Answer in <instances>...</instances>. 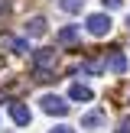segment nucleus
<instances>
[{
    "label": "nucleus",
    "mask_w": 130,
    "mask_h": 133,
    "mask_svg": "<svg viewBox=\"0 0 130 133\" xmlns=\"http://www.w3.org/2000/svg\"><path fill=\"white\" fill-rule=\"evenodd\" d=\"M32 58H36V71L49 81V75L55 71V65H58V52H55V49H39Z\"/></svg>",
    "instance_id": "1"
},
{
    "label": "nucleus",
    "mask_w": 130,
    "mask_h": 133,
    "mask_svg": "<svg viewBox=\"0 0 130 133\" xmlns=\"http://www.w3.org/2000/svg\"><path fill=\"white\" fill-rule=\"evenodd\" d=\"M84 29H88L94 39L107 36V32H110V16H107V13H91V16H88V23H84Z\"/></svg>",
    "instance_id": "2"
},
{
    "label": "nucleus",
    "mask_w": 130,
    "mask_h": 133,
    "mask_svg": "<svg viewBox=\"0 0 130 133\" xmlns=\"http://www.w3.org/2000/svg\"><path fill=\"white\" fill-rule=\"evenodd\" d=\"M42 114H52V117H65L68 114V101L65 97H58V94H42Z\"/></svg>",
    "instance_id": "3"
},
{
    "label": "nucleus",
    "mask_w": 130,
    "mask_h": 133,
    "mask_svg": "<svg viewBox=\"0 0 130 133\" xmlns=\"http://www.w3.org/2000/svg\"><path fill=\"white\" fill-rule=\"evenodd\" d=\"M107 65H110V71H114V75H127V55H124L120 49H110L107 52Z\"/></svg>",
    "instance_id": "4"
},
{
    "label": "nucleus",
    "mask_w": 130,
    "mask_h": 133,
    "mask_svg": "<svg viewBox=\"0 0 130 133\" xmlns=\"http://www.w3.org/2000/svg\"><path fill=\"white\" fill-rule=\"evenodd\" d=\"M10 120H13V123H20V127H26V123L32 120V114H29V107H26V104L13 101V104H10Z\"/></svg>",
    "instance_id": "5"
},
{
    "label": "nucleus",
    "mask_w": 130,
    "mask_h": 133,
    "mask_svg": "<svg viewBox=\"0 0 130 133\" xmlns=\"http://www.w3.org/2000/svg\"><path fill=\"white\" fill-rule=\"evenodd\" d=\"M49 32V23H46V16H32L29 23H26V36H46Z\"/></svg>",
    "instance_id": "6"
},
{
    "label": "nucleus",
    "mask_w": 130,
    "mask_h": 133,
    "mask_svg": "<svg viewBox=\"0 0 130 133\" xmlns=\"http://www.w3.org/2000/svg\"><path fill=\"white\" fill-rule=\"evenodd\" d=\"M68 97H72V101H94V91L84 88V84H72V88H68Z\"/></svg>",
    "instance_id": "7"
},
{
    "label": "nucleus",
    "mask_w": 130,
    "mask_h": 133,
    "mask_svg": "<svg viewBox=\"0 0 130 133\" xmlns=\"http://www.w3.org/2000/svg\"><path fill=\"white\" fill-rule=\"evenodd\" d=\"M104 123V110H88V114L81 117V127L84 130H91V127H101Z\"/></svg>",
    "instance_id": "8"
},
{
    "label": "nucleus",
    "mask_w": 130,
    "mask_h": 133,
    "mask_svg": "<svg viewBox=\"0 0 130 133\" xmlns=\"http://www.w3.org/2000/svg\"><path fill=\"white\" fill-rule=\"evenodd\" d=\"M58 42H62V45H75L78 42V29H75V26H65V29L58 32Z\"/></svg>",
    "instance_id": "9"
},
{
    "label": "nucleus",
    "mask_w": 130,
    "mask_h": 133,
    "mask_svg": "<svg viewBox=\"0 0 130 133\" xmlns=\"http://www.w3.org/2000/svg\"><path fill=\"white\" fill-rule=\"evenodd\" d=\"M10 49L16 52V55H26V52H29V45H26V39H13V42H10Z\"/></svg>",
    "instance_id": "10"
},
{
    "label": "nucleus",
    "mask_w": 130,
    "mask_h": 133,
    "mask_svg": "<svg viewBox=\"0 0 130 133\" xmlns=\"http://www.w3.org/2000/svg\"><path fill=\"white\" fill-rule=\"evenodd\" d=\"M62 10L65 13H78L81 10V0H62Z\"/></svg>",
    "instance_id": "11"
},
{
    "label": "nucleus",
    "mask_w": 130,
    "mask_h": 133,
    "mask_svg": "<svg viewBox=\"0 0 130 133\" xmlns=\"http://www.w3.org/2000/svg\"><path fill=\"white\" fill-rule=\"evenodd\" d=\"M84 71H91V75H101V71H104V62H98V58H94V62L84 65Z\"/></svg>",
    "instance_id": "12"
},
{
    "label": "nucleus",
    "mask_w": 130,
    "mask_h": 133,
    "mask_svg": "<svg viewBox=\"0 0 130 133\" xmlns=\"http://www.w3.org/2000/svg\"><path fill=\"white\" fill-rule=\"evenodd\" d=\"M114 133H130V117H120L117 120V130Z\"/></svg>",
    "instance_id": "13"
},
{
    "label": "nucleus",
    "mask_w": 130,
    "mask_h": 133,
    "mask_svg": "<svg viewBox=\"0 0 130 133\" xmlns=\"http://www.w3.org/2000/svg\"><path fill=\"white\" fill-rule=\"evenodd\" d=\"M49 133H75V130H72V127H62V123H58V127H52Z\"/></svg>",
    "instance_id": "14"
},
{
    "label": "nucleus",
    "mask_w": 130,
    "mask_h": 133,
    "mask_svg": "<svg viewBox=\"0 0 130 133\" xmlns=\"http://www.w3.org/2000/svg\"><path fill=\"white\" fill-rule=\"evenodd\" d=\"M104 6H107V10H117V6H120V0H104Z\"/></svg>",
    "instance_id": "15"
},
{
    "label": "nucleus",
    "mask_w": 130,
    "mask_h": 133,
    "mask_svg": "<svg viewBox=\"0 0 130 133\" xmlns=\"http://www.w3.org/2000/svg\"><path fill=\"white\" fill-rule=\"evenodd\" d=\"M0 13H6V0H0Z\"/></svg>",
    "instance_id": "16"
},
{
    "label": "nucleus",
    "mask_w": 130,
    "mask_h": 133,
    "mask_svg": "<svg viewBox=\"0 0 130 133\" xmlns=\"http://www.w3.org/2000/svg\"><path fill=\"white\" fill-rule=\"evenodd\" d=\"M127 26H130V16H127Z\"/></svg>",
    "instance_id": "17"
}]
</instances>
